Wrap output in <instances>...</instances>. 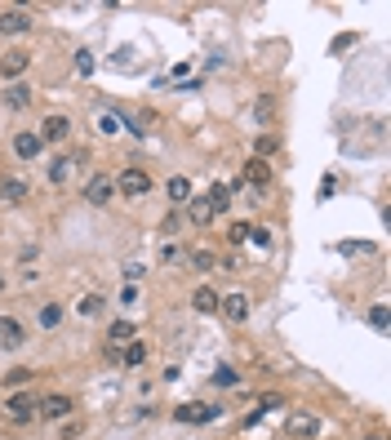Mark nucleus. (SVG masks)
Instances as JSON below:
<instances>
[{"instance_id": "13", "label": "nucleus", "mask_w": 391, "mask_h": 440, "mask_svg": "<svg viewBox=\"0 0 391 440\" xmlns=\"http://www.w3.org/2000/svg\"><path fill=\"white\" fill-rule=\"evenodd\" d=\"M187 218L196 227H209L214 223V205H209V196H191L187 200Z\"/></svg>"}, {"instance_id": "30", "label": "nucleus", "mask_w": 391, "mask_h": 440, "mask_svg": "<svg viewBox=\"0 0 391 440\" xmlns=\"http://www.w3.org/2000/svg\"><path fill=\"white\" fill-rule=\"evenodd\" d=\"M369 325H374V329H387V307H383V302L369 307Z\"/></svg>"}, {"instance_id": "29", "label": "nucleus", "mask_w": 391, "mask_h": 440, "mask_svg": "<svg viewBox=\"0 0 391 440\" xmlns=\"http://www.w3.org/2000/svg\"><path fill=\"white\" fill-rule=\"evenodd\" d=\"M103 311V298H98V293H84L80 298V316H98Z\"/></svg>"}, {"instance_id": "2", "label": "nucleus", "mask_w": 391, "mask_h": 440, "mask_svg": "<svg viewBox=\"0 0 391 440\" xmlns=\"http://www.w3.org/2000/svg\"><path fill=\"white\" fill-rule=\"evenodd\" d=\"M36 413H40L45 423H63L76 413V400L63 396V391H54V396H45V400H36Z\"/></svg>"}, {"instance_id": "5", "label": "nucleus", "mask_w": 391, "mask_h": 440, "mask_svg": "<svg viewBox=\"0 0 391 440\" xmlns=\"http://www.w3.org/2000/svg\"><path fill=\"white\" fill-rule=\"evenodd\" d=\"M22 31H31L27 9H0V36H22Z\"/></svg>"}, {"instance_id": "16", "label": "nucleus", "mask_w": 391, "mask_h": 440, "mask_svg": "<svg viewBox=\"0 0 391 440\" xmlns=\"http://www.w3.org/2000/svg\"><path fill=\"white\" fill-rule=\"evenodd\" d=\"M5 107H14V112L31 107V89H27V85H9V89H5Z\"/></svg>"}, {"instance_id": "18", "label": "nucleus", "mask_w": 391, "mask_h": 440, "mask_svg": "<svg viewBox=\"0 0 391 440\" xmlns=\"http://www.w3.org/2000/svg\"><path fill=\"white\" fill-rule=\"evenodd\" d=\"M191 307L196 311H218V293L214 289H196L191 293Z\"/></svg>"}, {"instance_id": "14", "label": "nucleus", "mask_w": 391, "mask_h": 440, "mask_svg": "<svg viewBox=\"0 0 391 440\" xmlns=\"http://www.w3.org/2000/svg\"><path fill=\"white\" fill-rule=\"evenodd\" d=\"M40 133H31V129H22V133H14V152L22 156V161H36V156H40Z\"/></svg>"}, {"instance_id": "23", "label": "nucleus", "mask_w": 391, "mask_h": 440, "mask_svg": "<svg viewBox=\"0 0 391 440\" xmlns=\"http://www.w3.org/2000/svg\"><path fill=\"white\" fill-rule=\"evenodd\" d=\"M272 112H276V98L263 94L258 103H253V120H258V125H267V120H272Z\"/></svg>"}, {"instance_id": "31", "label": "nucleus", "mask_w": 391, "mask_h": 440, "mask_svg": "<svg viewBox=\"0 0 391 440\" xmlns=\"http://www.w3.org/2000/svg\"><path fill=\"white\" fill-rule=\"evenodd\" d=\"M98 129H103V133H116V129H120V116H112V112L98 116Z\"/></svg>"}, {"instance_id": "28", "label": "nucleus", "mask_w": 391, "mask_h": 440, "mask_svg": "<svg viewBox=\"0 0 391 440\" xmlns=\"http://www.w3.org/2000/svg\"><path fill=\"white\" fill-rule=\"evenodd\" d=\"M214 383H218V387H236V383H240V374L231 369V365H218V369H214Z\"/></svg>"}, {"instance_id": "19", "label": "nucleus", "mask_w": 391, "mask_h": 440, "mask_svg": "<svg viewBox=\"0 0 391 440\" xmlns=\"http://www.w3.org/2000/svg\"><path fill=\"white\" fill-rule=\"evenodd\" d=\"M133 334H138L133 321H116V325H112V347H125V342H133Z\"/></svg>"}, {"instance_id": "10", "label": "nucleus", "mask_w": 391, "mask_h": 440, "mask_svg": "<svg viewBox=\"0 0 391 440\" xmlns=\"http://www.w3.org/2000/svg\"><path fill=\"white\" fill-rule=\"evenodd\" d=\"M22 342H27V334H22V325L14 321V316H0V351H18Z\"/></svg>"}, {"instance_id": "12", "label": "nucleus", "mask_w": 391, "mask_h": 440, "mask_svg": "<svg viewBox=\"0 0 391 440\" xmlns=\"http://www.w3.org/2000/svg\"><path fill=\"white\" fill-rule=\"evenodd\" d=\"M218 307H223L227 321H236V325L249 321V298H244V293H227V298H218Z\"/></svg>"}, {"instance_id": "8", "label": "nucleus", "mask_w": 391, "mask_h": 440, "mask_svg": "<svg viewBox=\"0 0 391 440\" xmlns=\"http://www.w3.org/2000/svg\"><path fill=\"white\" fill-rule=\"evenodd\" d=\"M27 67H31V54H27V49H9V54L0 58V76H5V80H18Z\"/></svg>"}, {"instance_id": "26", "label": "nucleus", "mask_w": 391, "mask_h": 440, "mask_svg": "<svg viewBox=\"0 0 391 440\" xmlns=\"http://www.w3.org/2000/svg\"><path fill=\"white\" fill-rule=\"evenodd\" d=\"M253 152H258V161H263V156H276L280 152V138H276V133H263V138L253 142Z\"/></svg>"}, {"instance_id": "11", "label": "nucleus", "mask_w": 391, "mask_h": 440, "mask_svg": "<svg viewBox=\"0 0 391 440\" xmlns=\"http://www.w3.org/2000/svg\"><path fill=\"white\" fill-rule=\"evenodd\" d=\"M27 191H31V182L22 174H5V178H0V196H5L9 205H22V200H27Z\"/></svg>"}, {"instance_id": "34", "label": "nucleus", "mask_w": 391, "mask_h": 440, "mask_svg": "<svg viewBox=\"0 0 391 440\" xmlns=\"http://www.w3.org/2000/svg\"><path fill=\"white\" fill-rule=\"evenodd\" d=\"M125 280H129V285H133V280H142V267H138V263H129V267H125Z\"/></svg>"}, {"instance_id": "24", "label": "nucleus", "mask_w": 391, "mask_h": 440, "mask_svg": "<svg viewBox=\"0 0 391 440\" xmlns=\"http://www.w3.org/2000/svg\"><path fill=\"white\" fill-rule=\"evenodd\" d=\"M40 325L58 329V325H63V307H58V302H45V307H40Z\"/></svg>"}, {"instance_id": "4", "label": "nucleus", "mask_w": 391, "mask_h": 440, "mask_svg": "<svg viewBox=\"0 0 391 440\" xmlns=\"http://www.w3.org/2000/svg\"><path fill=\"white\" fill-rule=\"evenodd\" d=\"M218 413H223L218 405H205V400H191V405H178V409H174V418H178V423H214Z\"/></svg>"}, {"instance_id": "32", "label": "nucleus", "mask_w": 391, "mask_h": 440, "mask_svg": "<svg viewBox=\"0 0 391 440\" xmlns=\"http://www.w3.org/2000/svg\"><path fill=\"white\" fill-rule=\"evenodd\" d=\"M280 405H285V400H280L276 391H272V396H263V400H258V413H267V409H280Z\"/></svg>"}, {"instance_id": "22", "label": "nucleus", "mask_w": 391, "mask_h": 440, "mask_svg": "<svg viewBox=\"0 0 391 440\" xmlns=\"http://www.w3.org/2000/svg\"><path fill=\"white\" fill-rule=\"evenodd\" d=\"M205 196H209V205H214V214H227V205H231V191H227V187H218V182H214V187H209V191H205Z\"/></svg>"}, {"instance_id": "35", "label": "nucleus", "mask_w": 391, "mask_h": 440, "mask_svg": "<svg viewBox=\"0 0 391 440\" xmlns=\"http://www.w3.org/2000/svg\"><path fill=\"white\" fill-rule=\"evenodd\" d=\"M0 289H5V267H0Z\"/></svg>"}, {"instance_id": "20", "label": "nucleus", "mask_w": 391, "mask_h": 440, "mask_svg": "<svg viewBox=\"0 0 391 440\" xmlns=\"http://www.w3.org/2000/svg\"><path fill=\"white\" fill-rule=\"evenodd\" d=\"M169 200H174V205H187V200H191V182H187V178H169Z\"/></svg>"}, {"instance_id": "17", "label": "nucleus", "mask_w": 391, "mask_h": 440, "mask_svg": "<svg viewBox=\"0 0 391 440\" xmlns=\"http://www.w3.org/2000/svg\"><path fill=\"white\" fill-rule=\"evenodd\" d=\"M120 360H125L129 369H138V365H147V342H138V338H133V342H125V351H120Z\"/></svg>"}, {"instance_id": "6", "label": "nucleus", "mask_w": 391, "mask_h": 440, "mask_svg": "<svg viewBox=\"0 0 391 440\" xmlns=\"http://www.w3.org/2000/svg\"><path fill=\"white\" fill-rule=\"evenodd\" d=\"M285 432H289V436H298V440H307V436L320 432V418H316V413H307V409H298V413H289Z\"/></svg>"}, {"instance_id": "27", "label": "nucleus", "mask_w": 391, "mask_h": 440, "mask_svg": "<svg viewBox=\"0 0 391 440\" xmlns=\"http://www.w3.org/2000/svg\"><path fill=\"white\" fill-rule=\"evenodd\" d=\"M31 374H36V369L18 365V369H9V374H5V387H27V383H31Z\"/></svg>"}, {"instance_id": "3", "label": "nucleus", "mask_w": 391, "mask_h": 440, "mask_svg": "<svg viewBox=\"0 0 391 440\" xmlns=\"http://www.w3.org/2000/svg\"><path fill=\"white\" fill-rule=\"evenodd\" d=\"M116 196V178L112 174H94L89 182H84V200L89 205H107Z\"/></svg>"}, {"instance_id": "7", "label": "nucleus", "mask_w": 391, "mask_h": 440, "mask_svg": "<svg viewBox=\"0 0 391 440\" xmlns=\"http://www.w3.org/2000/svg\"><path fill=\"white\" fill-rule=\"evenodd\" d=\"M5 413H9L14 423L36 418V396H31V391H18V396H9V400H5Z\"/></svg>"}, {"instance_id": "15", "label": "nucleus", "mask_w": 391, "mask_h": 440, "mask_svg": "<svg viewBox=\"0 0 391 440\" xmlns=\"http://www.w3.org/2000/svg\"><path fill=\"white\" fill-rule=\"evenodd\" d=\"M267 182H272V169H267V161L253 156V161L244 165V187H267Z\"/></svg>"}, {"instance_id": "33", "label": "nucleus", "mask_w": 391, "mask_h": 440, "mask_svg": "<svg viewBox=\"0 0 391 440\" xmlns=\"http://www.w3.org/2000/svg\"><path fill=\"white\" fill-rule=\"evenodd\" d=\"M76 67H80V76H89V71H94V58H89V54H80V58H76Z\"/></svg>"}, {"instance_id": "1", "label": "nucleus", "mask_w": 391, "mask_h": 440, "mask_svg": "<svg viewBox=\"0 0 391 440\" xmlns=\"http://www.w3.org/2000/svg\"><path fill=\"white\" fill-rule=\"evenodd\" d=\"M152 191V174L138 165H129V169H120V178H116V196H129V200H138V196Z\"/></svg>"}, {"instance_id": "25", "label": "nucleus", "mask_w": 391, "mask_h": 440, "mask_svg": "<svg viewBox=\"0 0 391 440\" xmlns=\"http://www.w3.org/2000/svg\"><path fill=\"white\" fill-rule=\"evenodd\" d=\"M191 263H196V272H214V267H218V254H214V249H196Z\"/></svg>"}, {"instance_id": "21", "label": "nucleus", "mask_w": 391, "mask_h": 440, "mask_svg": "<svg viewBox=\"0 0 391 440\" xmlns=\"http://www.w3.org/2000/svg\"><path fill=\"white\" fill-rule=\"evenodd\" d=\"M71 165H76V156H58V161L49 165V178H54V182H67V178H71Z\"/></svg>"}, {"instance_id": "36", "label": "nucleus", "mask_w": 391, "mask_h": 440, "mask_svg": "<svg viewBox=\"0 0 391 440\" xmlns=\"http://www.w3.org/2000/svg\"><path fill=\"white\" fill-rule=\"evenodd\" d=\"M369 440H387V436H369Z\"/></svg>"}, {"instance_id": "9", "label": "nucleus", "mask_w": 391, "mask_h": 440, "mask_svg": "<svg viewBox=\"0 0 391 440\" xmlns=\"http://www.w3.org/2000/svg\"><path fill=\"white\" fill-rule=\"evenodd\" d=\"M67 133H71V120H67L63 112H54V116L40 120V142H63Z\"/></svg>"}]
</instances>
